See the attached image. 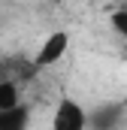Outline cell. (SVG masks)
<instances>
[{"instance_id": "6da1fadb", "label": "cell", "mask_w": 127, "mask_h": 130, "mask_svg": "<svg viewBox=\"0 0 127 130\" xmlns=\"http://www.w3.org/2000/svg\"><path fill=\"white\" fill-rule=\"evenodd\" d=\"M52 130H88V109L73 97H61L52 109Z\"/></svg>"}, {"instance_id": "7a4b0ae2", "label": "cell", "mask_w": 127, "mask_h": 130, "mask_svg": "<svg viewBox=\"0 0 127 130\" xmlns=\"http://www.w3.org/2000/svg\"><path fill=\"white\" fill-rule=\"evenodd\" d=\"M67 52H70V30H52L39 42V48L33 52V67L36 70H49V67L61 64Z\"/></svg>"}, {"instance_id": "3957f363", "label": "cell", "mask_w": 127, "mask_h": 130, "mask_svg": "<svg viewBox=\"0 0 127 130\" xmlns=\"http://www.w3.org/2000/svg\"><path fill=\"white\" fill-rule=\"evenodd\" d=\"M121 118V109L115 106H103L100 112H88V130H115Z\"/></svg>"}, {"instance_id": "277c9868", "label": "cell", "mask_w": 127, "mask_h": 130, "mask_svg": "<svg viewBox=\"0 0 127 130\" xmlns=\"http://www.w3.org/2000/svg\"><path fill=\"white\" fill-rule=\"evenodd\" d=\"M21 106V88L12 79H0V112H12Z\"/></svg>"}, {"instance_id": "5b68a950", "label": "cell", "mask_w": 127, "mask_h": 130, "mask_svg": "<svg viewBox=\"0 0 127 130\" xmlns=\"http://www.w3.org/2000/svg\"><path fill=\"white\" fill-rule=\"evenodd\" d=\"M27 118H30V112H27L24 103L18 109H12V112H0V130H24Z\"/></svg>"}, {"instance_id": "8992f818", "label": "cell", "mask_w": 127, "mask_h": 130, "mask_svg": "<svg viewBox=\"0 0 127 130\" xmlns=\"http://www.w3.org/2000/svg\"><path fill=\"white\" fill-rule=\"evenodd\" d=\"M109 21H112V30H115V33H118V36H121V39L127 42V6H121V9H115Z\"/></svg>"}]
</instances>
